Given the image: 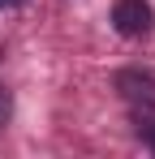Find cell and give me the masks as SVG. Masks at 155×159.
<instances>
[{"mask_svg": "<svg viewBox=\"0 0 155 159\" xmlns=\"http://www.w3.org/2000/svg\"><path fill=\"white\" fill-rule=\"evenodd\" d=\"M0 4H4V0H0Z\"/></svg>", "mask_w": 155, "mask_h": 159, "instance_id": "2", "label": "cell"}, {"mask_svg": "<svg viewBox=\"0 0 155 159\" xmlns=\"http://www.w3.org/2000/svg\"><path fill=\"white\" fill-rule=\"evenodd\" d=\"M112 22H116L121 34H147L151 30V9H147V0H116Z\"/></svg>", "mask_w": 155, "mask_h": 159, "instance_id": "1", "label": "cell"}]
</instances>
